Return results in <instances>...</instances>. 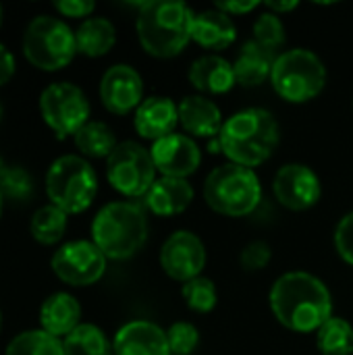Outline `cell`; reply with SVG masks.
Instances as JSON below:
<instances>
[{
	"mask_svg": "<svg viewBox=\"0 0 353 355\" xmlns=\"http://www.w3.org/2000/svg\"><path fill=\"white\" fill-rule=\"evenodd\" d=\"M64 355H114L112 343L96 324H79L62 341Z\"/></svg>",
	"mask_w": 353,
	"mask_h": 355,
	"instance_id": "cell-27",
	"label": "cell"
},
{
	"mask_svg": "<svg viewBox=\"0 0 353 355\" xmlns=\"http://www.w3.org/2000/svg\"><path fill=\"white\" fill-rule=\"evenodd\" d=\"M98 191V177L92 164L75 154L60 156L46 175V193L50 202L67 214L87 210Z\"/></svg>",
	"mask_w": 353,
	"mask_h": 355,
	"instance_id": "cell-7",
	"label": "cell"
},
{
	"mask_svg": "<svg viewBox=\"0 0 353 355\" xmlns=\"http://www.w3.org/2000/svg\"><path fill=\"white\" fill-rule=\"evenodd\" d=\"M54 8L71 19H81V17H89L96 8V4L92 0H56Z\"/></svg>",
	"mask_w": 353,
	"mask_h": 355,
	"instance_id": "cell-36",
	"label": "cell"
},
{
	"mask_svg": "<svg viewBox=\"0 0 353 355\" xmlns=\"http://www.w3.org/2000/svg\"><path fill=\"white\" fill-rule=\"evenodd\" d=\"M75 146L83 156L89 158H108L114 148L119 146L114 131L100 121H89L85 123L77 133H75Z\"/></svg>",
	"mask_w": 353,
	"mask_h": 355,
	"instance_id": "cell-25",
	"label": "cell"
},
{
	"mask_svg": "<svg viewBox=\"0 0 353 355\" xmlns=\"http://www.w3.org/2000/svg\"><path fill=\"white\" fill-rule=\"evenodd\" d=\"M193 10L179 0H150L139 6L135 29L141 48L156 58H173L191 42Z\"/></svg>",
	"mask_w": 353,
	"mask_h": 355,
	"instance_id": "cell-3",
	"label": "cell"
},
{
	"mask_svg": "<svg viewBox=\"0 0 353 355\" xmlns=\"http://www.w3.org/2000/svg\"><path fill=\"white\" fill-rule=\"evenodd\" d=\"M0 329H2V316H0Z\"/></svg>",
	"mask_w": 353,
	"mask_h": 355,
	"instance_id": "cell-43",
	"label": "cell"
},
{
	"mask_svg": "<svg viewBox=\"0 0 353 355\" xmlns=\"http://www.w3.org/2000/svg\"><path fill=\"white\" fill-rule=\"evenodd\" d=\"M335 250L345 264L353 266V210L339 220L335 229Z\"/></svg>",
	"mask_w": 353,
	"mask_h": 355,
	"instance_id": "cell-35",
	"label": "cell"
},
{
	"mask_svg": "<svg viewBox=\"0 0 353 355\" xmlns=\"http://www.w3.org/2000/svg\"><path fill=\"white\" fill-rule=\"evenodd\" d=\"M281 129L275 114L266 108H243L231 114L218 135V146L229 162L239 166H260L277 150Z\"/></svg>",
	"mask_w": 353,
	"mask_h": 355,
	"instance_id": "cell-2",
	"label": "cell"
},
{
	"mask_svg": "<svg viewBox=\"0 0 353 355\" xmlns=\"http://www.w3.org/2000/svg\"><path fill=\"white\" fill-rule=\"evenodd\" d=\"M67 223H69V214L62 212L60 208H56L54 204L40 208L33 218H31V235L37 243L42 245H54L62 239L64 231H67Z\"/></svg>",
	"mask_w": 353,
	"mask_h": 355,
	"instance_id": "cell-28",
	"label": "cell"
},
{
	"mask_svg": "<svg viewBox=\"0 0 353 355\" xmlns=\"http://www.w3.org/2000/svg\"><path fill=\"white\" fill-rule=\"evenodd\" d=\"M100 100L112 114H129L144 102V79L131 64H112L100 79Z\"/></svg>",
	"mask_w": 353,
	"mask_h": 355,
	"instance_id": "cell-14",
	"label": "cell"
},
{
	"mask_svg": "<svg viewBox=\"0 0 353 355\" xmlns=\"http://www.w3.org/2000/svg\"><path fill=\"white\" fill-rule=\"evenodd\" d=\"M40 112L58 137H75V133L89 123V102L85 94L69 81L52 83L42 92Z\"/></svg>",
	"mask_w": 353,
	"mask_h": 355,
	"instance_id": "cell-10",
	"label": "cell"
},
{
	"mask_svg": "<svg viewBox=\"0 0 353 355\" xmlns=\"http://www.w3.org/2000/svg\"><path fill=\"white\" fill-rule=\"evenodd\" d=\"M166 339L173 355H191L200 345V331L196 329V324L179 320L169 327Z\"/></svg>",
	"mask_w": 353,
	"mask_h": 355,
	"instance_id": "cell-33",
	"label": "cell"
},
{
	"mask_svg": "<svg viewBox=\"0 0 353 355\" xmlns=\"http://www.w3.org/2000/svg\"><path fill=\"white\" fill-rule=\"evenodd\" d=\"M320 355H353V327L345 318H329L316 333Z\"/></svg>",
	"mask_w": 353,
	"mask_h": 355,
	"instance_id": "cell-26",
	"label": "cell"
},
{
	"mask_svg": "<svg viewBox=\"0 0 353 355\" xmlns=\"http://www.w3.org/2000/svg\"><path fill=\"white\" fill-rule=\"evenodd\" d=\"M77 52L89 58L104 56L117 44V29L104 17H89L85 19L79 29L75 31Z\"/></svg>",
	"mask_w": 353,
	"mask_h": 355,
	"instance_id": "cell-24",
	"label": "cell"
},
{
	"mask_svg": "<svg viewBox=\"0 0 353 355\" xmlns=\"http://www.w3.org/2000/svg\"><path fill=\"white\" fill-rule=\"evenodd\" d=\"M79 320H81V306L69 293H54L40 308L42 331H46L56 339L69 337L81 324Z\"/></svg>",
	"mask_w": 353,
	"mask_h": 355,
	"instance_id": "cell-23",
	"label": "cell"
},
{
	"mask_svg": "<svg viewBox=\"0 0 353 355\" xmlns=\"http://www.w3.org/2000/svg\"><path fill=\"white\" fill-rule=\"evenodd\" d=\"M15 73V58L12 54L0 44V85H4Z\"/></svg>",
	"mask_w": 353,
	"mask_h": 355,
	"instance_id": "cell-38",
	"label": "cell"
},
{
	"mask_svg": "<svg viewBox=\"0 0 353 355\" xmlns=\"http://www.w3.org/2000/svg\"><path fill=\"white\" fill-rule=\"evenodd\" d=\"M268 304L279 320L291 333H318L333 318V295L322 279L291 270L281 275L268 293Z\"/></svg>",
	"mask_w": 353,
	"mask_h": 355,
	"instance_id": "cell-1",
	"label": "cell"
},
{
	"mask_svg": "<svg viewBox=\"0 0 353 355\" xmlns=\"http://www.w3.org/2000/svg\"><path fill=\"white\" fill-rule=\"evenodd\" d=\"M279 52L258 44L256 40H250L241 46L233 71H235V81L243 87H258L266 79H270L275 62H277Z\"/></svg>",
	"mask_w": 353,
	"mask_h": 355,
	"instance_id": "cell-22",
	"label": "cell"
},
{
	"mask_svg": "<svg viewBox=\"0 0 353 355\" xmlns=\"http://www.w3.org/2000/svg\"><path fill=\"white\" fill-rule=\"evenodd\" d=\"M322 58L308 48H291L277 56L270 85L289 104H306L322 94L327 85Z\"/></svg>",
	"mask_w": 353,
	"mask_h": 355,
	"instance_id": "cell-6",
	"label": "cell"
},
{
	"mask_svg": "<svg viewBox=\"0 0 353 355\" xmlns=\"http://www.w3.org/2000/svg\"><path fill=\"white\" fill-rule=\"evenodd\" d=\"M0 121H2V106H0Z\"/></svg>",
	"mask_w": 353,
	"mask_h": 355,
	"instance_id": "cell-42",
	"label": "cell"
},
{
	"mask_svg": "<svg viewBox=\"0 0 353 355\" xmlns=\"http://www.w3.org/2000/svg\"><path fill=\"white\" fill-rule=\"evenodd\" d=\"M193 196L196 191L187 179L160 177L144 196V204L152 214L169 218V216H177L185 212L191 206Z\"/></svg>",
	"mask_w": 353,
	"mask_h": 355,
	"instance_id": "cell-19",
	"label": "cell"
},
{
	"mask_svg": "<svg viewBox=\"0 0 353 355\" xmlns=\"http://www.w3.org/2000/svg\"><path fill=\"white\" fill-rule=\"evenodd\" d=\"M152 152L137 141H121L106 158V179L125 198H144L156 183Z\"/></svg>",
	"mask_w": 353,
	"mask_h": 355,
	"instance_id": "cell-9",
	"label": "cell"
},
{
	"mask_svg": "<svg viewBox=\"0 0 353 355\" xmlns=\"http://www.w3.org/2000/svg\"><path fill=\"white\" fill-rule=\"evenodd\" d=\"M0 25H2V6H0Z\"/></svg>",
	"mask_w": 353,
	"mask_h": 355,
	"instance_id": "cell-41",
	"label": "cell"
},
{
	"mask_svg": "<svg viewBox=\"0 0 353 355\" xmlns=\"http://www.w3.org/2000/svg\"><path fill=\"white\" fill-rule=\"evenodd\" d=\"M237 37V27L233 17L218 8H208L193 15L191 42L206 50H225Z\"/></svg>",
	"mask_w": 353,
	"mask_h": 355,
	"instance_id": "cell-21",
	"label": "cell"
},
{
	"mask_svg": "<svg viewBox=\"0 0 353 355\" xmlns=\"http://www.w3.org/2000/svg\"><path fill=\"white\" fill-rule=\"evenodd\" d=\"M152 160L160 177L187 179L202 164V150L193 137L185 133H173L164 139H158L150 148Z\"/></svg>",
	"mask_w": 353,
	"mask_h": 355,
	"instance_id": "cell-15",
	"label": "cell"
},
{
	"mask_svg": "<svg viewBox=\"0 0 353 355\" xmlns=\"http://www.w3.org/2000/svg\"><path fill=\"white\" fill-rule=\"evenodd\" d=\"M0 193L12 202H25L33 196V179L21 166H8L0 158Z\"/></svg>",
	"mask_w": 353,
	"mask_h": 355,
	"instance_id": "cell-31",
	"label": "cell"
},
{
	"mask_svg": "<svg viewBox=\"0 0 353 355\" xmlns=\"http://www.w3.org/2000/svg\"><path fill=\"white\" fill-rule=\"evenodd\" d=\"M258 6H262V2H216L214 8L227 12L229 17H239V15H248L252 10H256Z\"/></svg>",
	"mask_w": 353,
	"mask_h": 355,
	"instance_id": "cell-37",
	"label": "cell"
},
{
	"mask_svg": "<svg viewBox=\"0 0 353 355\" xmlns=\"http://www.w3.org/2000/svg\"><path fill=\"white\" fill-rule=\"evenodd\" d=\"M114 355H173L166 331L150 320H131L123 324L112 341Z\"/></svg>",
	"mask_w": 353,
	"mask_h": 355,
	"instance_id": "cell-16",
	"label": "cell"
},
{
	"mask_svg": "<svg viewBox=\"0 0 353 355\" xmlns=\"http://www.w3.org/2000/svg\"><path fill=\"white\" fill-rule=\"evenodd\" d=\"M2 200H4V198H2V193H0V214H2Z\"/></svg>",
	"mask_w": 353,
	"mask_h": 355,
	"instance_id": "cell-40",
	"label": "cell"
},
{
	"mask_svg": "<svg viewBox=\"0 0 353 355\" xmlns=\"http://www.w3.org/2000/svg\"><path fill=\"white\" fill-rule=\"evenodd\" d=\"M4 355H64L62 341L48 335L46 331H25L17 335Z\"/></svg>",
	"mask_w": 353,
	"mask_h": 355,
	"instance_id": "cell-29",
	"label": "cell"
},
{
	"mask_svg": "<svg viewBox=\"0 0 353 355\" xmlns=\"http://www.w3.org/2000/svg\"><path fill=\"white\" fill-rule=\"evenodd\" d=\"M187 79L200 94H212V96L227 94L237 83L233 62H229L218 54H204L196 58L189 67Z\"/></svg>",
	"mask_w": 353,
	"mask_h": 355,
	"instance_id": "cell-20",
	"label": "cell"
},
{
	"mask_svg": "<svg viewBox=\"0 0 353 355\" xmlns=\"http://www.w3.org/2000/svg\"><path fill=\"white\" fill-rule=\"evenodd\" d=\"M179 125L189 137H218L225 125L216 102L202 94L185 96L179 104Z\"/></svg>",
	"mask_w": 353,
	"mask_h": 355,
	"instance_id": "cell-18",
	"label": "cell"
},
{
	"mask_svg": "<svg viewBox=\"0 0 353 355\" xmlns=\"http://www.w3.org/2000/svg\"><path fill=\"white\" fill-rule=\"evenodd\" d=\"M262 6L266 8V10H270V12H275V15H285V12H291V10H295L300 4L295 2V0H285V2H275V0H270V2H262Z\"/></svg>",
	"mask_w": 353,
	"mask_h": 355,
	"instance_id": "cell-39",
	"label": "cell"
},
{
	"mask_svg": "<svg viewBox=\"0 0 353 355\" xmlns=\"http://www.w3.org/2000/svg\"><path fill=\"white\" fill-rule=\"evenodd\" d=\"M252 31H254V40L270 50H279L285 40H287V29H285V23L279 15L270 12V10H264L262 15L256 17L254 25H252Z\"/></svg>",
	"mask_w": 353,
	"mask_h": 355,
	"instance_id": "cell-32",
	"label": "cell"
},
{
	"mask_svg": "<svg viewBox=\"0 0 353 355\" xmlns=\"http://www.w3.org/2000/svg\"><path fill=\"white\" fill-rule=\"evenodd\" d=\"M273 193L283 208L304 212L320 202L322 183L310 166L302 162H289L277 171L273 179Z\"/></svg>",
	"mask_w": 353,
	"mask_h": 355,
	"instance_id": "cell-12",
	"label": "cell"
},
{
	"mask_svg": "<svg viewBox=\"0 0 353 355\" xmlns=\"http://www.w3.org/2000/svg\"><path fill=\"white\" fill-rule=\"evenodd\" d=\"M92 241L108 260H127L148 241V216L135 202H110L92 223Z\"/></svg>",
	"mask_w": 353,
	"mask_h": 355,
	"instance_id": "cell-4",
	"label": "cell"
},
{
	"mask_svg": "<svg viewBox=\"0 0 353 355\" xmlns=\"http://www.w3.org/2000/svg\"><path fill=\"white\" fill-rule=\"evenodd\" d=\"M133 125L144 139L154 144L175 133V127L179 125V108L166 96H150L135 110Z\"/></svg>",
	"mask_w": 353,
	"mask_h": 355,
	"instance_id": "cell-17",
	"label": "cell"
},
{
	"mask_svg": "<svg viewBox=\"0 0 353 355\" xmlns=\"http://www.w3.org/2000/svg\"><path fill=\"white\" fill-rule=\"evenodd\" d=\"M270 260H273V250L266 241H252L239 254V264L248 272L264 270L270 264Z\"/></svg>",
	"mask_w": 353,
	"mask_h": 355,
	"instance_id": "cell-34",
	"label": "cell"
},
{
	"mask_svg": "<svg viewBox=\"0 0 353 355\" xmlns=\"http://www.w3.org/2000/svg\"><path fill=\"white\" fill-rule=\"evenodd\" d=\"M106 260L94 241H71L54 252L50 266L62 283L87 287L104 277Z\"/></svg>",
	"mask_w": 353,
	"mask_h": 355,
	"instance_id": "cell-11",
	"label": "cell"
},
{
	"mask_svg": "<svg viewBox=\"0 0 353 355\" xmlns=\"http://www.w3.org/2000/svg\"><path fill=\"white\" fill-rule=\"evenodd\" d=\"M25 58L42 71L64 69L77 54L75 33L56 17H35L23 33Z\"/></svg>",
	"mask_w": 353,
	"mask_h": 355,
	"instance_id": "cell-8",
	"label": "cell"
},
{
	"mask_svg": "<svg viewBox=\"0 0 353 355\" xmlns=\"http://www.w3.org/2000/svg\"><path fill=\"white\" fill-rule=\"evenodd\" d=\"M181 297L187 304V308L191 312H198V314H208L218 304L216 285L208 277H198V279H191V281L183 283Z\"/></svg>",
	"mask_w": 353,
	"mask_h": 355,
	"instance_id": "cell-30",
	"label": "cell"
},
{
	"mask_svg": "<svg viewBox=\"0 0 353 355\" xmlns=\"http://www.w3.org/2000/svg\"><path fill=\"white\" fill-rule=\"evenodd\" d=\"M204 200L216 214L241 218L258 208L262 200V183L254 168L227 162L210 171L206 177Z\"/></svg>",
	"mask_w": 353,
	"mask_h": 355,
	"instance_id": "cell-5",
	"label": "cell"
},
{
	"mask_svg": "<svg viewBox=\"0 0 353 355\" xmlns=\"http://www.w3.org/2000/svg\"><path fill=\"white\" fill-rule=\"evenodd\" d=\"M206 260V245L191 231H175L160 248V266L164 275L179 283L202 277Z\"/></svg>",
	"mask_w": 353,
	"mask_h": 355,
	"instance_id": "cell-13",
	"label": "cell"
}]
</instances>
